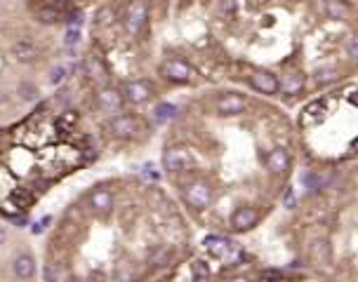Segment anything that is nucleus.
I'll return each mask as SVG.
<instances>
[{
  "label": "nucleus",
  "instance_id": "nucleus-1",
  "mask_svg": "<svg viewBox=\"0 0 358 282\" xmlns=\"http://www.w3.org/2000/svg\"><path fill=\"white\" fill-rule=\"evenodd\" d=\"M146 24V3L144 0H135L125 14V28L130 31L132 35H137Z\"/></svg>",
  "mask_w": 358,
  "mask_h": 282
},
{
  "label": "nucleus",
  "instance_id": "nucleus-2",
  "mask_svg": "<svg viewBox=\"0 0 358 282\" xmlns=\"http://www.w3.org/2000/svg\"><path fill=\"white\" fill-rule=\"evenodd\" d=\"M163 73H165L167 80H172V83H189L193 76H196V71L184 64L182 59H172V62L163 64Z\"/></svg>",
  "mask_w": 358,
  "mask_h": 282
},
{
  "label": "nucleus",
  "instance_id": "nucleus-3",
  "mask_svg": "<svg viewBox=\"0 0 358 282\" xmlns=\"http://www.w3.org/2000/svg\"><path fill=\"white\" fill-rule=\"evenodd\" d=\"M163 165H165V170H170V172H179V170H184V167L191 165V153H189V148H182V146L167 148L165 155H163Z\"/></svg>",
  "mask_w": 358,
  "mask_h": 282
},
{
  "label": "nucleus",
  "instance_id": "nucleus-4",
  "mask_svg": "<svg viewBox=\"0 0 358 282\" xmlns=\"http://www.w3.org/2000/svg\"><path fill=\"white\" fill-rule=\"evenodd\" d=\"M184 198L189 205L193 207H207L210 202H212V191H210V186L207 184H191V186H186L184 188Z\"/></svg>",
  "mask_w": 358,
  "mask_h": 282
},
{
  "label": "nucleus",
  "instance_id": "nucleus-5",
  "mask_svg": "<svg viewBox=\"0 0 358 282\" xmlns=\"http://www.w3.org/2000/svg\"><path fill=\"white\" fill-rule=\"evenodd\" d=\"M245 106H248V99L241 94H227L217 101V110L221 116H238L245 110Z\"/></svg>",
  "mask_w": 358,
  "mask_h": 282
},
{
  "label": "nucleus",
  "instance_id": "nucleus-6",
  "mask_svg": "<svg viewBox=\"0 0 358 282\" xmlns=\"http://www.w3.org/2000/svg\"><path fill=\"white\" fill-rule=\"evenodd\" d=\"M257 221H259L257 209H252V207H238L234 212V216H231V226L236 231H248V228L255 226Z\"/></svg>",
  "mask_w": 358,
  "mask_h": 282
},
{
  "label": "nucleus",
  "instance_id": "nucleus-7",
  "mask_svg": "<svg viewBox=\"0 0 358 282\" xmlns=\"http://www.w3.org/2000/svg\"><path fill=\"white\" fill-rule=\"evenodd\" d=\"M250 85H252L257 92H262V94H276V92H278V80H276L274 73L257 71V73L250 76Z\"/></svg>",
  "mask_w": 358,
  "mask_h": 282
},
{
  "label": "nucleus",
  "instance_id": "nucleus-8",
  "mask_svg": "<svg viewBox=\"0 0 358 282\" xmlns=\"http://www.w3.org/2000/svg\"><path fill=\"white\" fill-rule=\"evenodd\" d=\"M153 87L146 80H132V83L125 85V96H127V101L132 103H142L146 101L149 96H151Z\"/></svg>",
  "mask_w": 358,
  "mask_h": 282
},
{
  "label": "nucleus",
  "instance_id": "nucleus-9",
  "mask_svg": "<svg viewBox=\"0 0 358 282\" xmlns=\"http://www.w3.org/2000/svg\"><path fill=\"white\" fill-rule=\"evenodd\" d=\"M97 106L104 110V113H113V110L123 108V96L118 94L116 90H102L97 94Z\"/></svg>",
  "mask_w": 358,
  "mask_h": 282
},
{
  "label": "nucleus",
  "instance_id": "nucleus-10",
  "mask_svg": "<svg viewBox=\"0 0 358 282\" xmlns=\"http://www.w3.org/2000/svg\"><path fill=\"white\" fill-rule=\"evenodd\" d=\"M109 130H111V134H116V137H130V134H135V130H137V120L132 116H116L109 123Z\"/></svg>",
  "mask_w": 358,
  "mask_h": 282
},
{
  "label": "nucleus",
  "instance_id": "nucleus-11",
  "mask_svg": "<svg viewBox=\"0 0 358 282\" xmlns=\"http://www.w3.org/2000/svg\"><path fill=\"white\" fill-rule=\"evenodd\" d=\"M266 167H268V170H271L274 174L288 172V167H290V155H288V151H283V148H274V151L266 155Z\"/></svg>",
  "mask_w": 358,
  "mask_h": 282
},
{
  "label": "nucleus",
  "instance_id": "nucleus-12",
  "mask_svg": "<svg viewBox=\"0 0 358 282\" xmlns=\"http://www.w3.org/2000/svg\"><path fill=\"white\" fill-rule=\"evenodd\" d=\"M203 245H205L207 252H212L214 256H227L234 252V242L231 240H224V238H219V235H207L205 240H203Z\"/></svg>",
  "mask_w": 358,
  "mask_h": 282
},
{
  "label": "nucleus",
  "instance_id": "nucleus-13",
  "mask_svg": "<svg viewBox=\"0 0 358 282\" xmlns=\"http://www.w3.org/2000/svg\"><path fill=\"white\" fill-rule=\"evenodd\" d=\"M85 76H87L89 80H97V83H106V80H109L106 69H104L102 59H99L97 54L87 57V62H85Z\"/></svg>",
  "mask_w": 358,
  "mask_h": 282
},
{
  "label": "nucleus",
  "instance_id": "nucleus-14",
  "mask_svg": "<svg viewBox=\"0 0 358 282\" xmlns=\"http://www.w3.org/2000/svg\"><path fill=\"white\" fill-rule=\"evenodd\" d=\"M12 54L17 57L19 62H31V59H35V54H38V49H35L33 40H28V38H24V40L14 42Z\"/></svg>",
  "mask_w": 358,
  "mask_h": 282
},
{
  "label": "nucleus",
  "instance_id": "nucleus-15",
  "mask_svg": "<svg viewBox=\"0 0 358 282\" xmlns=\"http://www.w3.org/2000/svg\"><path fill=\"white\" fill-rule=\"evenodd\" d=\"M302 87H304L302 73H288V76L283 78V85L278 83V90H283L285 94H297V92H302Z\"/></svg>",
  "mask_w": 358,
  "mask_h": 282
},
{
  "label": "nucleus",
  "instance_id": "nucleus-16",
  "mask_svg": "<svg viewBox=\"0 0 358 282\" xmlns=\"http://www.w3.org/2000/svg\"><path fill=\"white\" fill-rule=\"evenodd\" d=\"M10 202H12L17 209H28L31 202H33V193H28L26 188H17L14 186L10 191Z\"/></svg>",
  "mask_w": 358,
  "mask_h": 282
},
{
  "label": "nucleus",
  "instance_id": "nucleus-17",
  "mask_svg": "<svg viewBox=\"0 0 358 282\" xmlns=\"http://www.w3.org/2000/svg\"><path fill=\"white\" fill-rule=\"evenodd\" d=\"M89 205L95 207L97 212H106L111 205H113V195H111L109 191H95L92 195H89Z\"/></svg>",
  "mask_w": 358,
  "mask_h": 282
},
{
  "label": "nucleus",
  "instance_id": "nucleus-18",
  "mask_svg": "<svg viewBox=\"0 0 358 282\" xmlns=\"http://www.w3.org/2000/svg\"><path fill=\"white\" fill-rule=\"evenodd\" d=\"M33 270H35V263H33V259H31L28 254L14 259V275H17V277H31V275H33Z\"/></svg>",
  "mask_w": 358,
  "mask_h": 282
},
{
  "label": "nucleus",
  "instance_id": "nucleus-19",
  "mask_svg": "<svg viewBox=\"0 0 358 282\" xmlns=\"http://www.w3.org/2000/svg\"><path fill=\"white\" fill-rule=\"evenodd\" d=\"M325 12L330 19H344L346 14H349V5L342 3V0H328L325 3Z\"/></svg>",
  "mask_w": 358,
  "mask_h": 282
},
{
  "label": "nucleus",
  "instance_id": "nucleus-20",
  "mask_svg": "<svg viewBox=\"0 0 358 282\" xmlns=\"http://www.w3.org/2000/svg\"><path fill=\"white\" fill-rule=\"evenodd\" d=\"M325 113V103L323 101H311L306 108H304V123H314Z\"/></svg>",
  "mask_w": 358,
  "mask_h": 282
},
{
  "label": "nucleus",
  "instance_id": "nucleus-21",
  "mask_svg": "<svg viewBox=\"0 0 358 282\" xmlns=\"http://www.w3.org/2000/svg\"><path fill=\"white\" fill-rule=\"evenodd\" d=\"M78 123V113H73V110H69V113H64V116L57 118V130H62V134H69V130L73 127V125Z\"/></svg>",
  "mask_w": 358,
  "mask_h": 282
},
{
  "label": "nucleus",
  "instance_id": "nucleus-22",
  "mask_svg": "<svg viewBox=\"0 0 358 282\" xmlns=\"http://www.w3.org/2000/svg\"><path fill=\"white\" fill-rule=\"evenodd\" d=\"M153 113H156V120H170V118L177 116V106L174 103H158Z\"/></svg>",
  "mask_w": 358,
  "mask_h": 282
},
{
  "label": "nucleus",
  "instance_id": "nucleus-23",
  "mask_svg": "<svg viewBox=\"0 0 358 282\" xmlns=\"http://www.w3.org/2000/svg\"><path fill=\"white\" fill-rule=\"evenodd\" d=\"M191 270H193V277L196 280H205L207 275H210V266H207V261H193V266H191Z\"/></svg>",
  "mask_w": 358,
  "mask_h": 282
},
{
  "label": "nucleus",
  "instance_id": "nucleus-24",
  "mask_svg": "<svg viewBox=\"0 0 358 282\" xmlns=\"http://www.w3.org/2000/svg\"><path fill=\"white\" fill-rule=\"evenodd\" d=\"M38 19H40L42 24H52V21H57V10H52V7H45V10H40V12H38Z\"/></svg>",
  "mask_w": 358,
  "mask_h": 282
},
{
  "label": "nucleus",
  "instance_id": "nucleus-25",
  "mask_svg": "<svg viewBox=\"0 0 358 282\" xmlns=\"http://www.w3.org/2000/svg\"><path fill=\"white\" fill-rule=\"evenodd\" d=\"M316 78H318V83H330V80L337 78V71H335V69H321Z\"/></svg>",
  "mask_w": 358,
  "mask_h": 282
},
{
  "label": "nucleus",
  "instance_id": "nucleus-26",
  "mask_svg": "<svg viewBox=\"0 0 358 282\" xmlns=\"http://www.w3.org/2000/svg\"><path fill=\"white\" fill-rule=\"evenodd\" d=\"M80 40V31H78V28H69V31H66V45H76V42Z\"/></svg>",
  "mask_w": 358,
  "mask_h": 282
},
{
  "label": "nucleus",
  "instance_id": "nucleus-27",
  "mask_svg": "<svg viewBox=\"0 0 358 282\" xmlns=\"http://www.w3.org/2000/svg\"><path fill=\"white\" fill-rule=\"evenodd\" d=\"M19 94L24 96V99H33L38 92H35V87H31V85H19Z\"/></svg>",
  "mask_w": 358,
  "mask_h": 282
},
{
  "label": "nucleus",
  "instance_id": "nucleus-28",
  "mask_svg": "<svg viewBox=\"0 0 358 282\" xmlns=\"http://www.w3.org/2000/svg\"><path fill=\"white\" fill-rule=\"evenodd\" d=\"M64 78H66V69H64V66H59V69L52 71V83H55V85H59Z\"/></svg>",
  "mask_w": 358,
  "mask_h": 282
},
{
  "label": "nucleus",
  "instance_id": "nucleus-29",
  "mask_svg": "<svg viewBox=\"0 0 358 282\" xmlns=\"http://www.w3.org/2000/svg\"><path fill=\"white\" fill-rule=\"evenodd\" d=\"M283 202H285V207H295V193H292V188H285Z\"/></svg>",
  "mask_w": 358,
  "mask_h": 282
},
{
  "label": "nucleus",
  "instance_id": "nucleus-30",
  "mask_svg": "<svg viewBox=\"0 0 358 282\" xmlns=\"http://www.w3.org/2000/svg\"><path fill=\"white\" fill-rule=\"evenodd\" d=\"M109 10H102V12L97 14V24H99V26H104V24H109Z\"/></svg>",
  "mask_w": 358,
  "mask_h": 282
},
{
  "label": "nucleus",
  "instance_id": "nucleus-31",
  "mask_svg": "<svg viewBox=\"0 0 358 282\" xmlns=\"http://www.w3.org/2000/svg\"><path fill=\"white\" fill-rule=\"evenodd\" d=\"M50 223V216H45V219L40 221V223H35L33 228H31V231H33V233H42V231H45V226H48Z\"/></svg>",
  "mask_w": 358,
  "mask_h": 282
},
{
  "label": "nucleus",
  "instance_id": "nucleus-32",
  "mask_svg": "<svg viewBox=\"0 0 358 282\" xmlns=\"http://www.w3.org/2000/svg\"><path fill=\"white\" fill-rule=\"evenodd\" d=\"M262 277H283V273L281 270H264Z\"/></svg>",
  "mask_w": 358,
  "mask_h": 282
},
{
  "label": "nucleus",
  "instance_id": "nucleus-33",
  "mask_svg": "<svg viewBox=\"0 0 358 282\" xmlns=\"http://www.w3.org/2000/svg\"><path fill=\"white\" fill-rule=\"evenodd\" d=\"M7 240V228L5 226H0V245Z\"/></svg>",
  "mask_w": 358,
  "mask_h": 282
},
{
  "label": "nucleus",
  "instance_id": "nucleus-34",
  "mask_svg": "<svg viewBox=\"0 0 358 282\" xmlns=\"http://www.w3.org/2000/svg\"><path fill=\"white\" fill-rule=\"evenodd\" d=\"M224 10H229V12H234V0H224Z\"/></svg>",
  "mask_w": 358,
  "mask_h": 282
}]
</instances>
